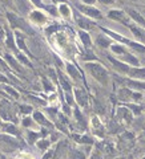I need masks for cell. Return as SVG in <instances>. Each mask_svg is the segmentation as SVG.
Listing matches in <instances>:
<instances>
[{"label": "cell", "instance_id": "cell-8", "mask_svg": "<svg viewBox=\"0 0 145 159\" xmlns=\"http://www.w3.org/2000/svg\"><path fill=\"white\" fill-rule=\"evenodd\" d=\"M7 16H8L9 21H11L12 26L14 28H27V25H25L24 20H22V19H19L16 15H14V13H7Z\"/></svg>", "mask_w": 145, "mask_h": 159}, {"label": "cell", "instance_id": "cell-9", "mask_svg": "<svg viewBox=\"0 0 145 159\" xmlns=\"http://www.w3.org/2000/svg\"><path fill=\"white\" fill-rule=\"evenodd\" d=\"M129 76L133 78H145V69L144 68H131Z\"/></svg>", "mask_w": 145, "mask_h": 159}, {"label": "cell", "instance_id": "cell-30", "mask_svg": "<svg viewBox=\"0 0 145 159\" xmlns=\"http://www.w3.org/2000/svg\"><path fill=\"white\" fill-rule=\"evenodd\" d=\"M38 146H39V148H47L49 146V140H45V139L40 140V142L38 143Z\"/></svg>", "mask_w": 145, "mask_h": 159}, {"label": "cell", "instance_id": "cell-21", "mask_svg": "<svg viewBox=\"0 0 145 159\" xmlns=\"http://www.w3.org/2000/svg\"><path fill=\"white\" fill-rule=\"evenodd\" d=\"M33 118H35V121H38L39 123H41V125H47V119H45V117H44L43 114L40 113V111H35V113H33Z\"/></svg>", "mask_w": 145, "mask_h": 159}, {"label": "cell", "instance_id": "cell-18", "mask_svg": "<svg viewBox=\"0 0 145 159\" xmlns=\"http://www.w3.org/2000/svg\"><path fill=\"white\" fill-rule=\"evenodd\" d=\"M118 117H121V118H125L128 122L132 121V114L129 110H126V109H118Z\"/></svg>", "mask_w": 145, "mask_h": 159}, {"label": "cell", "instance_id": "cell-13", "mask_svg": "<svg viewBox=\"0 0 145 159\" xmlns=\"http://www.w3.org/2000/svg\"><path fill=\"white\" fill-rule=\"evenodd\" d=\"M96 42L100 48H108L110 45V40L107 36H99L96 39Z\"/></svg>", "mask_w": 145, "mask_h": 159}, {"label": "cell", "instance_id": "cell-31", "mask_svg": "<svg viewBox=\"0 0 145 159\" xmlns=\"http://www.w3.org/2000/svg\"><path fill=\"white\" fill-rule=\"evenodd\" d=\"M7 60H8L9 62H11V65H12V66H15V69H16V70H20L19 65H17V64H16V61H15L14 58L11 57V56H7Z\"/></svg>", "mask_w": 145, "mask_h": 159}, {"label": "cell", "instance_id": "cell-39", "mask_svg": "<svg viewBox=\"0 0 145 159\" xmlns=\"http://www.w3.org/2000/svg\"><path fill=\"white\" fill-rule=\"evenodd\" d=\"M57 29H59V25H52V28L47 29V32H48V33H51V32H53V31H57Z\"/></svg>", "mask_w": 145, "mask_h": 159}, {"label": "cell", "instance_id": "cell-4", "mask_svg": "<svg viewBox=\"0 0 145 159\" xmlns=\"http://www.w3.org/2000/svg\"><path fill=\"white\" fill-rule=\"evenodd\" d=\"M108 60H109L110 62L113 64V66H115L116 70L121 72V73H126V74H128L129 70H131V68H129V66L126 65L125 62H123V61H117L115 57H112V56H109V57H108Z\"/></svg>", "mask_w": 145, "mask_h": 159}, {"label": "cell", "instance_id": "cell-12", "mask_svg": "<svg viewBox=\"0 0 145 159\" xmlns=\"http://www.w3.org/2000/svg\"><path fill=\"white\" fill-rule=\"evenodd\" d=\"M126 85H128L131 89H134V90L145 89V82H139V81H132V80H128V81H126Z\"/></svg>", "mask_w": 145, "mask_h": 159}, {"label": "cell", "instance_id": "cell-10", "mask_svg": "<svg viewBox=\"0 0 145 159\" xmlns=\"http://www.w3.org/2000/svg\"><path fill=\"white\" fill-rule=\"evenodd\" d=\"M121 61L125 64H132V65H134V66H139V60H137L134 56L129 54V53H124L123 57H121Z\"/></svg>", "mask_w": 145, "mask_h": 159}, {"label": "cell", "instance_id": "cell-6", "mask_svg": "<svg viewBox=\"0 0 145 159\" xmlns=\"http://www.w3.org/2000/svg\"><path fill=\"white\" fill-rule=\"evenodd\" d=\"M126 12H128L129 17H131L132 20H134L137 24H140V25H142L145 28V19H144V16H141L139 12H137V11L132 9V8H128V9H126Z\"/></svg>", "mask_w": 145, "mask_h": 159}, {"label": "cell", "instance_id": "cell-7", "mask_svg": "<svg viewBox=\"0 0 145 159\" xmlns=\"http://www.w3.org/2000/svg\"><path fill=\"white\" fill-rule=\"evenodd\" d=\"M75 95H76V100H77V103L80 106H84V107H85V106L88 105V95H87V93L84 92L83 89H76Z\"/></svg>", "mask_w": 145, "mask_h": 159}, {"label": "cell", "instance_id": "cell-25", "mask_svg": "<svg viewBox=\"0 0 145 159\" xmlns=\"http://www.w3.org/2000/svg\"><path fill=\"white\" fill-rule=\"evenodd\" d=\"M128 107L131 109L134 114H140V113H141V110H142L141 106H137V105H128Z\"/></svg>", "mask_w": 145, "mask_h": 159}, {"label": "cell", "instance_id": "cell-36", "mask_svg": "<svg viewBox=\"0 0 145 159\" xmlns=\"http://www.w3.org/2000/svg\"><path fill=\"white\" fill-rule=\"evenodd\" d=\"M19 60H20V61H22V62H24V64H25V65L31 66V64H30V62H28V60H27V58H25V57H24V56H19Z\"/></svg>", "mask_w": 145, "mask_h": 159}, {"label": "cell", "instance_id": "cell-2", "mask_svg": "<svg viewBox=\"0 0 145 159\" xmlns=\"http://www.w3.org/2000/svg\"><path fill=\"white\" fill-rule=\"evenodd\" d=\"M76 7H77V9H80L83 13H85L87 16H89V17H92V19H101L102 17L101 11H99L95 7H91V5H87V4H77Z\"/></svg>", "mask_w": 145, "mask_h": 159}, {"label": "cell", "instance_id": "cell-28", "mask_svg": "<svg viewBox=\"0 0 145 159\" xmlns=\"http://www.w3.org/2000/svg\"><path fill=\"white\" fill-rule=\"evenodd\" d=\"M45 9L48 11L51 15H53V16H56V13H57V11H56V5H45Z\"/></svg>", "mask_w": 145, "mask_h": 159}, {"label": "cell", "instance_id": "cell-35", "mask_svg": "<svg viewBox=\"0 0 145 159\" xmlns=\"http://www.w3.org/2000/svg\"><path fill=\"white\" fill-rule=\"evenodd\" d=\"M32 3H35V5H38V7H40V8H44L45 5H43V3H41V0H31Z\"/></svg>", "mask_w": 145, "mask_h": 159}, {"label": "cell", "instance_id": "cell-24", "mask_svg": "<svg viewBox=\"0 0 145 159\" xmlns=\"http://www.w3.org/2000/svg\"><path fill=\"white\" fill-rule=\"evenodd\" d=\"M15 3H16V4L19 5V8H20V9H22V11H24V12L28 9V7H27V4H25V1H24V0H15Z\"/></svg>", "mask_w": 145, "mask_h": 159}, {"label": "cell", "instance_id": "cell-46", "mask_svg": "<svg viewBox=\"0 0 145 159\" xmlns=\"http://www.w3.org/2000/svg\"><path fill=\"white\" fill-rule=\"evenodd\" d=\"M6 1H7V3H9V1H11V0H6Z\"/></svg>", "mask_w": 145, "mask_h": 159}, {"label": "cell", "instance_id": "cell-27", "mask_svg": "<svg viewBox=\"0 0 145 159\" xmlns=\"http://www.w3.org/2000/svg\"><path fill=\"white\" fill-rule=\"evenodd\" d=\"M4 129H6V131H7V132H9V134H17L16 127L12 126V125H7V126L4 127Z\"/></svg>", "mask_w": 145, "mask_h": 159}, {"label": "cell", "instance_id": "cell-37", "mask_svg": "<svg viewBox=\"0 0 145 159\" xmlns=\"http://www.w3.org/2000/svg\"><path fill=\"white\" fill-rule=\"evenodd\" d=\"M6 90H8V93H11V94H12V95H14V97H15V98H17V97H19V94H17V93H16V92H15V90H12V89H11V87H6Z\"/></svg>", "mask_w": 145, "mask_h": 159}, {"label": "cell", "instance_id": "cell-43", "mask_svg": "<svg viewBox=\"0 0 145 159\" xmlns=\"http://www.w3.org/2000/svg\"><path fill=\"white\" fill-rule=\"evenodd\" d=\"M3 28H0V39H3Z\"/></svg>", "mask_w": 145, "mask_h": 159}, {"label": "cell", "instance_id": "cell-38", "mask_svg": "<svg viewBox=\"0 0 145 159\" xmlns=\"http://www.w3.org/2000/svg\"><path fill=\"white\" fill-rule=\"evenodd\" d=\"M99 1L102 3V4H113L116 0H99Z\"/></svg>", "mask_w": 145, "mask_h": 159}, {"label": "cell", "instance_id": "cell-40", "mask_svg": "<svg viewBox=\"0 0 145 159\" xmlns=\"http://www.w3.org/2000/svg\"><path fill=\"white\" fill-rule=\"evenodd\" d=\"M95 1H96V0H83V3H84V4H87V5L95 4Z\"/></svg>", "mask_w": 145, "mask_h": 159}, {"label": "cell", "instance_id": "cell-15", "mask_svg": "<svg viewBox=\"0 0 145 159\" xmlns=\"http://www.w3.org/2000/svg\"><path fill=\"white\" fill-rule=\"evenodd\" d=\"M128 26L131 28V31L133 32V34H134V36H136L139 40H145V34H144V32H142L141 29H139L136 25H128Z\"/></svg>", "mask_w": 145, "mask_h": 159}, {"label": "cell", "instance_id": "cell-29", "mask_svg": "<svg viewBox=\"0 0 145 159\" xmlns=\"http://www.w3.org/2000/svg\"><path fill=\"white\" fill-rule=\"evenodd\" d=\"M75 115H76V118L79 119V122H80L83 126H85V121H84V118H83V115H81V113L79 110H75Z\"/></svg>", "mask_w": 145, "mask_h": 159}, {"label": "cell", "instance_id": "cell-20", "mask_svg": "<svg viewBox=\"0 0 145 159\" xmlns=\"http://www.w3.org/2000/svg\"><path fill=\"white\" fill-rule=\"evenodd\" d=\"M123 41H125L126 44L129 45V47H132V48H133V49L139 50V52H145V47H144V45H141V44H139V42H133V41H126V40H124V39H123Z\"/></svg>", "mask_w": 145, "mask_h": 159}, {"label": "cell", "instance_id": "cell-48", "mask_svg": "<svg viewBox=\"0 0 145 159\" xmlns=\"http://www.w3.org/2000/svg\"><path fill=\"white\" fill-rule=\"evenodd\" d=\"M144 159H145V158H144Z\"/></svg>", "mask_w": 145, "mask_h": 159}, {"label": "cell", "instance_id": "cell-45", "mask_svg": "<svg viewBox=\"0 0 145 159\" xmlns=\"http://www.w3.org/2000/svg\"><path fill=\"white\" fill-rule=\"evenodd\" d=\"M56 1H65V0H56Z\"/></svg>", "mask_w": 145, "mask_h": 159}, {"label": "cell", "instance_id": "cell-11", "mask_svg": "<svg viewBox=\"0 0 145 159\" xmlns=\"http://www.w3.org/2000/svg\"><path fill=\"white\" fill-rule=\"evenodd\" d=\"M67 72L71 74V77H72L75 81H79V80H80V74H79L77 69H76L72 64H67Z\"/></svg>", "mask_w": 145, "mask_h": 159}, {"label": "cell", "instance_id": "cell-33", "mask_svg": "<svg viewBox=\"0 0 145 159\" xmlns=\"http://www.w3.org/2000/svg\"><path fill=\"white\" fill-rule=\"evenodd\" d=\"M22 111L24 114H28L32 111V107H31V106H22Z\"/></svg>", "mask_w": 145, "mask_h": 159}, {"label": "cell", "instance_id": "cell-23", "mask_svg": "<svg viewBox=\"0 0 145 159\" xmlns=\"http://www.w3.org/2000/svg\"><path fill=\"white\" fill-rule=\"evenodd\" d=\"M110 49H112L115 53H118V54H124V53H125V49H124L121 45H112Z\"/></svg>", "mask_w": 145, "mask_h": 159}, {"label": "cell", "instance_id": "cell-16", "mask_svg": "<svg viewBox=\"0 0 145 159\" xmlns=\"http://www.w3.org/2000/svg\"><path fill=\"white\" fill-rule=\"evenodd\" d=\"M31 19H32L35 23H44V21L47 20L45 16H44L41 12H32L31 13Z\"/></svg>", "mask_w": 145, "mask_h": 159}, {"label": "cell", "instance_id": "cell-17", "mask_svg": "<svg viewBox=\"0 0 145 159\" xmlns=\"http://www.w3.org/2000/svg\"><path fill=\"white\" fill-rule=\"evenodd\" d=\"M80 39H81V41L84 42V45L85 47H91L92 45V41H91V37H89V34L87 33V32H84V31H80Z\"/></svg>", "mask_w": 145, "mask_h": 159}, {"label": "cell", "instance_id": "cell-26", "mask_svg": "<svg viewBox=\"0 0 145 159\" xmlns=\"http://www.w3.org/2000/svg\"><path fill=\"white\" fill-rule=\"evenodd\" d=\"M7 45H8L11 49H15V44H14V37H12L11 32H8V39H7Z\"/></svg>", "mask_w": 145, "mask_h": 159}, {"label": "cell", "instance_id": "cell-34", "mask_svg": "<svg viewBox=\"0 0 145 159\" xmlns=\"http://www.w3.org/2000/svg\"><path fill=\"white\" fill-rule=\"evenodd\" d=\"M44 86H45V89L47 90H52V85L51 84H49V81H48V80H44Z\"/></svg>", "mask_w": 145, "mask_h": 159}, {"label": "cell", "instance_id": "cell-3", "mask_svg": "<svg viewBox=\"0 0 145 159\" xmlns=\"http://www.w3.org/2000/svg\"><path fill=\"white\" fill-rule=\"evenodd\" d=\"M108 17L112 19V20H116V21H120V23H128V17L129 16H126L125 13L123 12V11L120 9H112L108 12Z\"/></svg>", "mask_w": 145, "mask_h": 159}, {"label": "cell", "instance_id": "cell-22", "mask_svg": "<svg viewBox=\"0 0 145 159\" xmlns=\"http://www.w3.org/2000/svg\"><path fill=\"white\" fill-rule=\"evenodd\" d=\"M60 82H61V85H63V87H64V90H65V93H71V84L65 80V77L63 76L61 73H60Z\"/></svg>", "mask_w": 145, "mask_h": 159}, {"label": "cell", "instance_id": "cell-42", "mask_svg": "<svg viewBox=\"0 0 145 159\" xmlns=\"http://www.w3.org/2000/svg\"><path fill=\"white\" fill-rule=\"evenodd\" d=\"M23 125H24V126H30V125H31V119L30 118L24 119V121H23Z\"/></svg>", "mask_w": 145, "mask_h": 159}, {"label": "cell", "instance_id": "cell-41", "mask_svg": "<svg viewBox=\"0 0 145 159\" xmlns=\"http://www.w3.org/2000/svg\"><path fill=\"white\" fill-rule=\"evenodd\" d=\"M75 154H76V155H75L76 159H84V155L81 153H75Z\"/></svg>", "mask_w": 145, "mask_h": 159}, {"label": "cell", "instance_id": "cell-14", "mask_svg": "<svg viewBox=\"0 0 145 159\" xmlns=\"http://www.w3.org/2000/svg\"><path fill=\"white\" fill-rule=\"evenodd\" d=\"M9 105L6 102V101H3L1 102V117H3L4 119H12V115H9Z\"/></svg>", "mask_w": 145, "mask_h": 159}, {"label": "cell", "instance_id": "cell-32", "mask_svg": "<svg viewBox=\"0 0 145 159\" xmlns=\"http://www.w3.org/2000/svg\"><path fill=\"white\" fill-rule=\"evenodd\" d=\"M38 137H39L38 132H30V134H28V139H30V143H33V142H35V139H36Z\"/></svg>", "mask_w": 145, "mask_h": 159}, {"label": "cell", "instance_id": "cell-19", "mask_svg": "<svg viewBox=\"0 0 145 159\" xmlns=\"http://www.w3.org/2000/svg\"><path fill=\"white\" fill-rule=\"evenodd\" d=\"M59 12L61 13V16H64V17H69L71 16V9L67 4H60L59 5Z\"/></svg>", "mask_w": 145, "mask_h": 159}, {"label": "cell", "instance_id": "cell-5", "mask_svg": "<svg viewBox=\"0 0 145 159\" xmlns=\"http://www.w3.org/2000/svg\"><path fill=\"white\" fill-rule=\"evenodd\" d=\"M76 23H77V25L80 26L81 29H92L95 26L93 21H91L88 17H84V16H81V15L76 16Z\"/></svg>", "mask_w": 145, "mask_h": 159}, {"label": "cell", "instance_id": "cell-44", "mask_svg": "<svg viewBox=\"0 0 145 159\" xmlns=\"http://www.w3.org/2000/svg\"><path fill=\"white\" fill-rule=\"evenodd\" d=\"M92 159H100V158H99V155H97V154H95L93 158H92Z\"/></svg>", "mask_w": 145, "mask_h": 159}, {"label": "cell", "instance_id": "cell-1", "mask_svg": "<svg viewBox=\"0 0 145 159\" xmlns=\"http://www.w3.org/2000/svg\"><path fill=\"white\" fill-rule=\"evenodd\" d=\"M85 68L88 69L89 73H91L100 84H102V85L108 84V73H107L104 66H101L100 64H96V62H87Z\"/></svg>", "mask_w": 145, "mask_h": 159}, {"label": "cell", "instance_id": "cell-47", "mask_svg": "<svg viewBox=\"0 0 145 159\" xmlns=\"http://www.w3.org/2000/svg\"><path fill=\"white\" fill-rule=\"evenodd\" d=\"M144 135H145V132H144Z\"/></svg>", "mask_w": 145, "mask_h": 159}]
</instances>
